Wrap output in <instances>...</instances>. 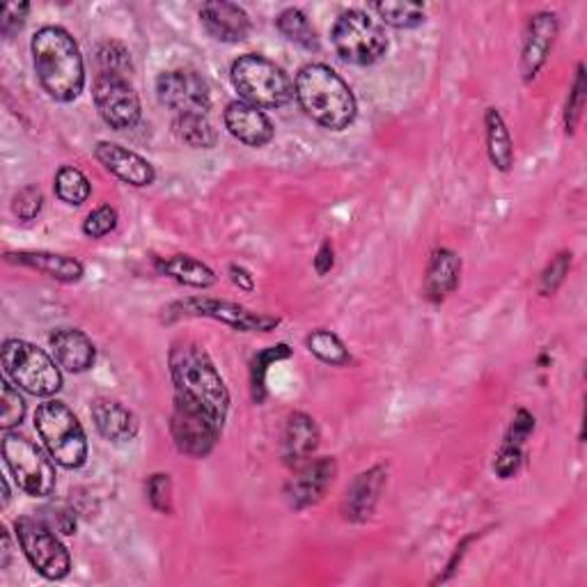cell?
I'll list each match as a JSON object with an SVG mask.
<instances>
[{
  "mask_svg": "<svg viewBox=\"0 0 587 587\" xmlns=\"http://www.w3.org/2000/svg\"><path fill=\"white\" fill-rule=\"evenodd\" d=\"M294 97L310 120L324 129L344 131L356 120V97L328 64H305L296 74Z\"/></svg>",
  "mask_w": 587,
  "mask_h": 587,
  "instance_id": "cell-2",
  "label": "cell"
},
{
  "mask_svg": "<svg viewBox=\"0 0 587 587\" xmlns=\"http://www.w3.org/2000/svg\"><path fill=\"white\" fill-rule=\"evenodd\" d=\"M148 500L161 514H168L172 509V482H170V475L156 473V475H152L148 479Z\"/></svg>",
  "mask_w": 587,
  "mask_h": 587,
  "instance_id": "cell-39",
  "label": "cell"
},
{
  "mask_svg": "<svg viewBox=\"0 0 587 587\" xmlns=\"http://www.w3.org/2000/svg\"><path fill=\"white\" fill-rule=\"evenodd\" d=\"M17 539L32 569L49 580H60L72 569L69 550L42 516H21L14 522Z\"/></svg>",
  "mask_w": 587,
  "mask_h": 587,
  "instance_id": "cell-9",
  "label": "cell"
},
{
  "mask_svg": "<svg viewBox=\"0 0 587 587\" xmlns=\"http://www.w3.org/2000/svg\"><path fill=\"white\" fill-rule=\"evenodd\" d=\"M172 131L180 141L193 150H212L219 143V133L206 113H184L172 120Z\"/></svg>",
  "mask_w": 587,
  "mask_h": 587,
  "instance_id": "cell-26",
  "label": "cell"
},
{
  "mask_svg": "<svg viewBox=\"0 0 587 587\" xmlns=\"http://www.w3.org/2000/svg\"><path fill=\"white\" fill-rule=\"evenodd\" d=\"M49 344L55 363L67 372L83 374L94 365L97 358L94 344L79 328H55L49 337Z\"/></svg>",
  "mask_w": 587,
  "mask_h": 587,
  "instance_id": "cell-20",
  "label": "cell"
},
{
  "mask_svg": "<svg viewBox=\"0 0 587 587\" xmlns=\"http://www.w3.org/2000/svg\"><path fill=\"white\" fill-rule=\"evenodd\" d=\"M522 459H524V453H522V445H514V443H505L500 447V453L496 455V462H494V470L500 479H509L516 475V470H519L522 466Z\"/></svg>",
  "mask_w": 587,
  "mask_h": 587,
  "instance_id": "cell-40",
  "label": "cell"
},
{
  "mask_svg": "<svg viewBox=\"0 0 587 587\" xmlns=\"http://www.w3.org/2000/svg\"><path fill=\"white\" fill-rule=\"evenodd\" d=\"M92 97L101 120L111 129L124 131L141 122V99H138V92L133 90L129 79L99 74L92 85Z\"/></svg>",
  "mask_w": 587,
  "mask_h": 587,
  "instance_id": "cell-12",
  "label": "cell"
},
{
  "mask_svg": "<svg viewBox=\"0 0 587 587\" xmlns=\"http://www.w3.org/2000/svg\"><path fill=\"white\" fill-rule=\"evenodd\" d=\"M320 445V429L317 423L307 416V413H292L285 436H283V459L287 466L296 468L298 464L313 459Z\"/></svg>",
  "mask_w": 587,
  "mask_h": 587,
  "instance_id": "cell-22",
  "label": "cell"
},
{
  "mask_svg": "<svg viewBox=\"0 0 587 587\" xmlns=\"http://www.w3.org/2000/svg\"><path fill=\"white\" fill-rule=\"evenodd\" d=\"M97 432L111 443H129L138 434V418L131 408L111 397H99L90 406Z\"/></svg>",
  "mask_w": 587,
  "mask_h": 587,
  "instance_id": "cell-21",
  "label": "cell"
},
{
  "mask_svg": "<svg viewBox=\"0 0 587 587\" xmlns=\"http://www.w3.org/2000/svg\"><path fill=\"white\" fill-rule=\"evenodd\" d=\"M156 269L159 273L168 275V279L189 285V287H195V290H206V287L216 285L219 281L214 269H210L204 262L191 255H172V257L156 260Z\"/></svg>",
  "mask_w": 587,
  "mask_h": 587,
  "instance_id": "cell-25",
  "label": "cell"
},
{
  "mask_svg": "<svg viewBox=\"0 0 587 587\" xmlns=\"http://www.w3.org/2000/svg\"><path fill=\"white\" fill-rule=\"evenodd\" d=\"M118 227V212L111 204H101L83 221V232L90 239H101Z\"/></svg>",
  "mask_w": 587,
  "mask_h": 587,
  "instance_id": "cell-38",
  "label": "cell"
},
{
  "mask_svg": "<svg viewBox=\"0 0 587 587\" xmlns=\"http://www.w3.org/2000/svg\"><path fill=\"white\" fill-rule=\"evenodd\" d=\"M34 429L58 466L77 470L88 462L85 432L67 404L58 399L40 404L34 411Z\"/></svg>",
  "mask_w": 587,
  "mask_h": 587,
  "instance_id": "cell-5",
  "label": "cell"
},
{
  "mask_svg": "<svg viewBox=\"0 0 587 587\" xmlns=\"http://www.w3.org/2000/svg\"><path fill=\"white\" fill-rule=\"evenodd\" d=\"M337 475V464L333 457L307 459L294 468V475L285 485V500L292 509H305L317 505L331 489Z\"/></svg>",
  "mask_w": 587,
  "mask_h": 587,
  "instance_id": "cell-14",
  "label": "cell"
},
{
  "mask_svg": "<svg viewBox=\"0 0 587 587\" xmlns=\"http://www.w3.org/2000/svg\"><path fill=\"white\" fill-rule=\"evenodd\" d=\"M307 350L313 352L322 363L333 365V367H344L352 363V354L335 333L320 328L307 335Z\"/></svg>",
  "mask_w": 587,
  "mask_h": 587,
  "instance_id": "cell-29",
  "label": "cell"
},
{
  "mask_svg": "<svg viewBox=\"0 0 587 587\" xmlns=\"http://www.w3.org/2000/svg\"><path fill=\"white\" fill-rule=\"evenodd\" d=\"M168 315L214 320V322H221V324H225L234 331H241V333H269L281 324L279 317L253 313V310L239 305V303L206 298V296H191V298L172 303L168 307Z\"/></svg>",
  "mask_w": 587,
  "mask_h": 587,
  "instance_id": "cell-11",
  "label": "cell"
},
{
  "mask_svg": "<svg viewBox=\"0 0 587 587\" xmlns=\"http://www.w3.org/2000/svg\"><path fill=\"white\" fill-rule=\"evenodd\" d=\"M10 503V485H8V479H3V505Z\"/></svg>",
  "mask_w": 587,
  "mask_h": 587,
  "instance_id": "cell-47",
  "label": "cell"
},
{
  "mask_svg": "<svg viewBox=\"0 0 587 587\" xmlns=\"http://www.w3.org/2000/svg\"><path fill=\"white\" fill-rule=\"evenodd\" d=\"M485 129H487V152L492 163L500 172H509L514 165V143L503 115L496 109H487Z\"/></svg>",
  "mask_w": 587,
  "mask_h": 587,
  "instance_id": "cell-27",
  "label": "cell"
},
{
  "mask_svg": "<svg viewBox=\"0 0 587 587\" xmlns=\"http://www.w3.org/2000/svg\"><path fill=\"white\" fill-rule=\"evenodd\" d=\"M230 279L232 283L239 287V290H244V292H253L255 290V279H253V273L244 266H239V264H232L230 266Z\"/></svg>",
  "mask_w": 587,
  "mask_h": 587,
  "instance_id": "cell-45",
  "label": "cell"
},
{
  "mask_svg": "<svg viewBox=\"0 0 587 587\" xmlns=\"http://www.w3.org/2000/svg\"><path fill=\"white\" fill-rule=\"evenodd\" d=\"M8 262L12 264H21L28 269L40 271L49 279L58 281V283H79L83 279V264L74 257H67V255H55V253H44V251H21V253H8L6 255Z\"/></svg>",
  "mask_w": 587,
  "mask_h": 587,
  "instance_id": "cell-23",
  "label": "cell"
},
{
  "mask_svg": "<svg viewBox=\"0 0 587 587\" xmlns=\"http://www.w3.org/2000/svg\"><path fill=\"white\" fill-rule=\"evenodd\" d=\"M168 361L175 395H184L202 404L221 425H225L230 413V391L210 354L193 342H180L172 347Z\"/></svg>",
  "mask_w": 587,
  "mask_h": 587,
  "instance_id": "cell-3",
  "label": "cell"
},
{
  "mask_svg": "<svg viewBox=\"0 0 587 587\" xmlns=\"http://www.w3.org/2000/svg\"><path fill=\"white\" fill-rule=\"evenodd\" d=\"M23 418H26V399L10 382H3V413H0V427L10 432L12 427H19Z\"/></svg>",
  "mask_w": 587,
  "mask_h": 587,
  "instance_id": "cell-36",
  "label": "cell"
},
{
  "mask_svg": "<svg viewBox=\"0 0 587 587\" xmlns=\"http://www.w3.org/2000/svg\"><path fill=\"white\" fill-rule=\"evenodd\" d=\"M535 429V418L530 416V413L526 408H522L519 413H516L512 425H509V432H507V438L505 443H514V445H524L528 441V436L533 434Z\"/></svg>",
  "mask_w": 587,
  "mask_h": 587,
  "instance_id": "cell-42",
  "label": "cell"
},
{
  "mask_svg": "<svg viewBox=\"0 0 587 587\" xmlns=\"http://www.w3.org/2000/svg\"><path fill=\"white\" fill-rule=\"evenodd\" d=\"M558 30L560 21L554 12H539L530 19L522 53V72L526 81H533L539 74V69L546 64L550 51H554Z\"/></svg>",
  "mask_w": 587,
  "mask_h": 587,
  "instance_id": "cell-16",
  "label": "cell"
},
{
  "mask_svg": "<svg viewBox=\"0 0 587 587\" xmlns=\"http://www.w3.org/2000/svg\"><path fill=\"white\" fill-rule=\"evenodd\" d=\"M94 156L103 168L113 172L118 180H122L129 186L143 189V186L154 184L156 180L154 165L148 159H143L141 154H135L118 143H107V141L99 143L94 148Z\"/></svg>",
  "mask_w": 587,
  "mask_h": 587,
  "instance_id": "cell-15",
  "label": "cell"
},
{
  "mask_svg": "<svg viewBox=\"0 0 587 587\" xmlns=\"http://www.w3.org/2000/svg\"><path fill=\"white\" fill-rule=\"evenodd\" d=\"M225 126L239 143L249 148H264L273 141V124L269 115L246 101H232L225 109Z\"/></svg>",
  "mask_w": 587,
  "mask_h": 587,
  "instance_id": "cell-19",
  "label": "cell"
},
{
  "mask_svg": "<svg viewBox=\"0 0 587 587\" xmlns=\"http://www.w3.org/2000/svg\"><path fill=\"white\" fill-rule=\"evenodd\" d=\"M462 275V257L451 249H438L432 253L427 275H425V296L432 303H441L445 296H451Z\"/></svg>",
  "mask_w": 587,
  "mask_h": 587,
  "instance_id": "cell-24",
  "label": "cell"
},
{
  "mask_svg": "<svg viewBox=\"0 0 587 587\" xmlns=\"http://www.w3.org/2000/svg\"><path fill=\"white\" fill-rule=\"evenodd\" d=\"M221 432L223 425L202 404L184 395H175V411H172L170 418V434L182 455L193 459L206 457L216 447Z\"/></svg>",
  "mask_w": 587,
  "mask_h": 587,
  "instance_id": "cell-10",
  "label": "cell"
},
{
  "mask_svg": "<svg viewBox=\"0 0 587 587\" xmlns=\"http://www.w3.org/2000/svg\"><path fill=\"white\" fill-rule=\"evenodd\" d=\"M28 12H30L28 3H10V6H6L3 19H0V30H3L6 38H12L17 30H21Z\"/></svg>",
  "mask_w": 587,
  "mask_h": 587,
  "instance_id": "cell-43",
  "label": "cell"
},
{
  "mask_svg": "<svg viewBox=\"0 0 587 587\" xmlns=\"http://www.w3.org/2000/svg\"><path fill=\"white\" fill-rule=\"evenodd\" d=\"M290 356H292V350L287 347V344H275V347H266L253 358L251 393H253V399L257 404H262L266 399V372H269V365L285 361Z\"/></svg>",
  "mask_w": 587,
  "mask_h": 587,
  "instance_id": "cell-32",
  "label": "cell"
},
{
  "mask_svg": "<svg viewBox=\"0 0 587 587\" xmlns=\"http://www.w3.org/2000/svg\"><path fill=\"white\" fill-rule=\"evenodd\" d=\"M372 10L378 14V21L388 23L399 30L418 28L425 23V6L421 3H402V0H386V3H374Z\"/></svg>",
  "mask_w": 587,
  "mask_h": 587,
  "instance_id": "cell-30",
  "label": "cell"
},
{
  "mask_svg": "<svg viewBox=\"0 0 587 587\" xmlns=\"http://www.w3.org/2000/svg\"><path fill=\"white\" fill-rule=\"evenodd\" d=\"M232 83L241 94V101L253 103L257 109L279 111L294 99V85L283 69L264 55L246 53L232 62Z\"/></svg>",
  "mask_w": 587,
  "mask_h": 587,
  "instance_id": "cell-4",
  "label": "cell"
},
{
  "mask_svg": "<svg viewBox=\"0 0 587 587\" xmlns=\"http://www.w3.org/2000/svg\"><path fill=\"white\" fill-rule=\"evenodd\" d=\"M200 21L214 40L225 44L244 42L251 34V17L246 10L236 3H227V0L204 3L200 8Z\"/></svg>",
  "mask_w": 587,
  "mask_h": 587,
  "instance_id": "cell-18",
  "label": "cell"
},
{
  "mask_svg": "<svg viewBox=\"0 0 587 587\" xmlns=\"http://www.w3.org/2000/svg\"><path fill=\"white\" fill-rule=\"evenodd\" d=\"M42 206H44V195L40 186H32V184L23 186L12 198V212L19 221H34L40 216Z\"/></svg>",
  "mask_w": 587,
  "mask_h": 587,
  "instance_id": "cell-35",
  "label": "cell"
},
{
  "mask_svg": "<svg viewBox=\"0 0 587 587\" xmlns=\"http://www.w3.org/2000/svg\"><path fill=\"white\" fill-rule=\"evenodd\" d=\"M569 269H571V253H560V255H556L554 260H550V264L544 269V273H542V281H539V292L544 294V296H548V294H556L558 292V287L565 283V279H567V273H569Z\"/></svg>",
  "mask_w": 587,
  "mask_h": 587,
  "instance_id": "cell-37",
  "label": "cell"
},
{
  "mask_svg": "<svg viewBox=\"0 0 587 587\" xmlns=\"http://www.w3.org/2000/svg\"><path fill=\"white\" fill-rule=\"evenodd\" d=\"M313 264H315V271H317L320 275H326V273L333 269V264H335V253H333L331 241H324V244L320 246V251H317Z\"/></svg>",
  "mask_w": 587,
  "mask_h": 587,
  "instance_id": "cell-44",
  "label": "cell"
},
{
  "mask_svg": "<svg viewBox=\"0 0 587 587\" xmlns=\"http://www.w3.org/2000/svg\"><path fill=\"white\" fill-rule=\"evenodd\" d=\"M10 560H12V546H10V533L6 530V535H3V560H0V567L8 569Z\"/></svg>",
  "mask_w": 587,
  "mask_h": 587,
  "instance_id": "cell-46",
  "label": "cell"
},
{
  "mask_svg": "<svg viewBox=\"0 0 587 587\" xmlns=\"http://www.w3.org/2000/svg\"><path fill=\"white\" fill-rule=\"evenodd\" d=\"M384 487H386L384 466H372V468L358 473L342 498L344 519H350L354 524L367 522L370 516L374 514L378 498H382Z\"/></svg>",
  "mask_w": 587,
  "mask_h": 587,
  "instance_id": "cell-17",
  "label": "cell"
},
{
  "mask_svg": "<svg viewBox=\"0 0 587 587\" xmlns=\"http://www.w3.org/2000/svg\"><path fill=\"white\" fill-rule=\"evenodd\" d=\"M34 72L44 88V92L55 101H74L85 85V67L74 42L60 26H44L30 42Z\"/></svg>",
  "mask_w": 587,
  "mask_h": 587,
  "instance_id": "cell-1",
  "label": "cell"
},
{
  "mask_svg": "<svg viewBox=\"0 0 587 587\" xmlns=\"http://www.w3.org/2000/svg\"><path fill=\"white\" fill-rule=\"evenodd\" d=\"M97 62L101 67V74H111L120 79H129L133 72L131 53L120 42H103L97 51Z\"/></svg>",
  "mask_w": 587,
  "mask_h": 587,
  "instance_id": "cell-33",
  "label": "cell"
},
{
  "mask_svg": "<svg viewBox=\"0 0 587 587\" xmlns=\"http://www.w3.org/2000/svg\"><path fill=\"white\" fill-rule=\"evenodd\" d=\"M331 42L344 62L358 67L378 62L388 51L384 26L363 10L342 12L331 28Z\"/></svg>",
  "mask_w": 587,
  "mask_h": 587,
  "instance_id": "cell-7",
  "label": "cell"
},
{
  "mask_svg": "<svg viewBox=\"0 0 587 587\" xmlns=\"http://www.w3.org/2000/svg\"><path fill=\"white\" fill-rule=\"evenodd\" d=\"M275 26L283 32V38H287L292 44L305 49V51H320V38L317 30L310 23L305 12L298 8H287L275 19Z\"/></svg>",
  "mask_w": 587,
  "mask_h": 587,
  "instance_id": "cell-28",
  "label": "cell"
},
{
  "mask_svg": "<svg viewBox=\"0 0 587 587\" xmlns=\"http://www.w3.org/2000/svg\"><path fill=\"white\" fill-rule=\"evenodd\" d=\"M55 195L64 202V204H72V206H81L83 202H88L92 186L90 180L83 175L79 168L72 165H62L55 175Z\"/></svg>",
  "mask_w": 587,
  "mask_h": 587,
  "instance_id": "cell-31",
  "label": "cell"
},
{
  "mask_svg": "<svg viewBox=\"0 0 587 587\" xmlns=\"http://www.w3.org/2000/svg\"><path fill=\"white\" fill-rule=\"evenodd\" d=\"M585 94H587V81H585V67L578 64L576 69V79L567 97V107H565V131L574 133L585 109Z\"/></svg>",
  "mask_w": 587,
  "mask_h": 587,
  "instance_id": "cell-34",
  "label": "cell"
},
{
  "mask_svg": "<svg viewBox=\"0 0 587 587\" xmlns=\"http://www.w3.org/2000/svg\"><path fill=\"white\" fill-rule=\"evenodd\" d=\"M47 516H42V519L60 535H74L77 533V516L72 509L67 507H51L44 512Z\"/></svg>",
  "mask_w": 587,
  "mask_h": 587,
  "instance_id": "cell-41",
  "label": "cell"
},
{
  "mask_svg": "<svg viewBox=\"0 0 587 587\" xmlns=\"http://www.w3.org/2000/svg\"><path fill=\"white\" fill-rule=\"evenodd\" d=\"M156 97L175 115L210 113L212 94L206 81L193 69H170L156 79Z\"/></svg>",
  "mask_w": 587,
  "mask_h": 587,
  "instance_id": "cell-13",
  "label": "cell"
},
{
  "mask_svg": "<svg viewBox=\"0 0 587 587\" xmlns=\"http://www.w3.org/2000/svg\"><path fill=\"white\" fill-rule=\"evenodd\" d=\"M3 459L17 487L32 498H49L55 489V466L38 445L21 434L6 432Z\"/></svg>",
  "mask_w": 587,
  "mask_h": 587,
  "instance_id": "cell-8",
  "label": "cell"
},
{
  "mask_svg": "<svg viewBox=\"0 0 587 587\" xmlns=\"http://www.w3.org/2000/svg\"><path fill=\"white\" fill-rule=\"evenodd\" d=\"M3 370L14 386L32 397H53L62 388L55 358L26 340H6Z\"/></svg>",
  "mask_w": 587,
  "mask_h": 587,
  "instance_id": "cell-6",
  "label": "cell"
}]
</instances>
